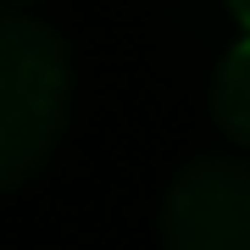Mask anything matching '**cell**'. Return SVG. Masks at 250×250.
Instances as JSON below:
<instances>
[{
  "mask_svg": "<svg viewBox=\"0 0 250 250\" xmlns=\"http://www.w3.org/2000/svg\"><path fill=\"white\" fill-rule=\"evenodd\" d=\"M72 67L62 39L45 22H0V184L17 189L34 167H45L67 128Z\"/></svg>",
  "mask_w": 250,
  "mask_h": 250,
  "instance_id": "obj_1",
  "label": "cell"
},
{
  "mask_svg": "<svg viewBox=\"0 0 250 250\" xmlns=\"http://www.w3.org/2000/svg\"><path fill=\"white\" fill-rule=\"evenodd\" d=\"M167 250H250V167L200 156L172 178L161 206Z\"/></svg>",
  "mask_w": 250,
  "mask_h": 250,
  "instance_id": "obj_2",
  "label": "cell"
},
{
  "mask_svg": "<svg viewBox=\"0 0 250 250\" xmlns=\"http://www.w3.org/2000/svg\"><path fill=\"white\" fill-rule=\"evenodd\" d=\"M211 117L217 128H223L228 139L250 145V39L239 50L223 56V67H217V83H211Z\"/></svg>",
  "mask_w": 250,
  "mask_h": 250,
  "instance_id": "obj_3",
  "label": "cell"
},
{
  "mask_svg": "<svg viewBox=\"0 0 250 250\" xmlns=\"http://www.w3.org/2000/svg\"><path fill=\"white\" fill-rule=\"evenodd\" d=\"M228 6H233V17H239V22L250 28V0H228Z\"/></svg>",
  "mask_w": 250,
  "mask_h": 250,
  "instance_id": "obj_4",
  "label": "cell"
}]
</instances>
